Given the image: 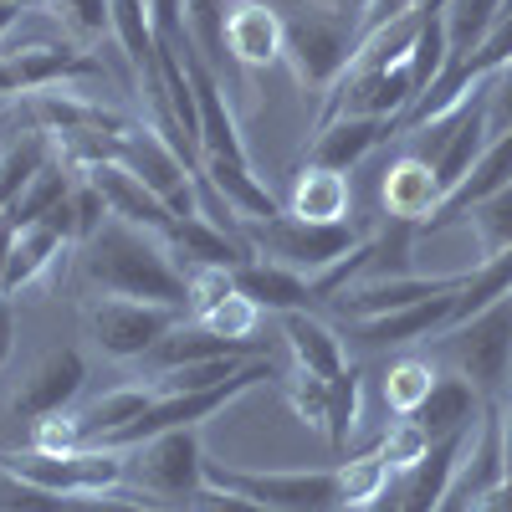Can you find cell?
<instances>
[{
  "mask_svg": "<svg viewBox=\"0 0 512 512\" xmlns=\"http://www.w3.org/2000/svg\"><path fill=\"white\" fill-rule=\"evenodd\" d=\"M82 277L108 297H134V303H159V308H180L190 318V277L175 267L164 236L128 226L118 216L103 221L82 241Z\"/></svg>",
  "mask_w": 512,
  "mask_h": 512,
  "instance_id": "6da1fadb",
  "label": "cell"
},
{
  "mask_svg": "<svg viewBox=\"0 0 512 512\" xmlns=\"http://www.w3.org/2000/svg\"><path fill=\"white\" fill-rule=\"evenodd\" d=\"M359 52V21L344 6L297 0L282 11V62L313 93H328Z\"/></svg>",
  "mask_w": 512,
  "mask_h": 512,
  "instance_id": "7a4b0ae2",
  "label": "cell"
},
{
  "mask_svg": "<svg viewBox=\"0 0 512 512\" xmlns=\"http://www.w3.org/2000/svg\"><path fill=\"white\" fill-rule=\"evenodd\" d=\"M241 241L251 246V256H262V262H277L297 277H323L328 267H338L344 256L359 246V231L349 221L338 226H313V221H297V216H267V221H251L241 216Z\"/></svg>",
  "mask_w": 512,
  "mask_h": 512,
  "instance_id": "3957f363",
  "label": "cell"
},
{
  "mask_svg": "<svg viewBox=\"0 0 512 512\" xmlns=\"http://www.w3.org/2000/svg\"><path fill=\"white\" fill-rule=\"evenodd\" d=\"M436 338L441 354L451 359V374H461L482 400H497L512 379V292Z\"/></svg>",
  "mask_w": 512,
  "mask_h": 512,
  "instance_id": "277c9868",
  "label": "cell"
},
{
  "mask_svg": "<svg viewBox=\"0 0 512 512\" xmlns=\"http://www.w3.org/2000/svg\"><path fill=\"white\" fill-rule=\"evenodd\" d=\"M400 139H410L405 154H420L425 164L436 169L441 190L451 195L466 175H472V164L482 159V149L492 144V134H487V82L461 108H451L446 118L420 123V128H410V134H400Z\"/></svg>",
  "mask_w": 512,
  "mask_h": 512,
  "instance_id": "5b68a950",
  "label": "cell"
},
{
  "mask_svg": "<svg viewBox=\"0 0 512 512\" xmlns=\"http://www.w3.org/2000/svg\"><path fill=\"white\" fill-rule=\"evenodd\" d=\"M0 466L47 492H123L128 482V451L113 446H82L67 456L26 446V451H0Z\"/></svg>",
  "mask_w": 512,
  "mask_h": 512,
  "instance_id": "8992f818",
  "label": "cell"
},
{
  "mask_svg": "<svg viewBox=\"0 0 512 512\" xmlns=\"http://www.w3.org/2000/svg\"><path fill=\"white\" fill-rule=\"evenodd\" d=\"M113 164L139 175L175 216H195V169L149 118H128L113 134Z\"/></svg>",
  "mask_w": 512,
  "mask_h": 512,
  "instance_id": "52a82bcc",
  "label": "cell"
},
{
  "mask_svg": "<svg viewBox=\"0 0 512 512\" xmlns=\"http://www.w3.org/2000/svg\"><path fill=\"white\" fill-rule=\"evenodd\" d=\"M128 482L139 487L154 507L164 502H190L205 487V451H200V425L185 431H164L149 436L144 446L128 451Z\"/></svg>",
  "mask_w": 512,
  "mask_h": 512,
  "instance_id": "ba28073f",
  "label": "cell"
},
{
  "mask_svg": "<svg viewBox=\"0 0 512 512\" xmlns=\"http://www.w3.org/2000/svg\"><path fill=\"white\" fill-rule=\"evenodd\" d=\"M82 323H88V338L103 359H149L159 338H169L185 313L180 308H159V303H134V297H98V303L82 308Z\"/></svg>",
  "mask_w": 512,
  "mask_h": 512,
  "instance_id": "9c48e42d",
  "label": "cell"
},
{
  "mask_svg": "<svg viewBox=\"0 0 512 512\" xmlns=\"http://www.w3.org/2000/svg\"><path fill=\"white\" fill-rule=\"evenodd\" d=\"M210 487H231L251 502H267L277 512H328L338 507V477L328 472H246V466H221L205 461Z\"/></svg>",
  "mask_w": 512,
  "mask_h": 512,
  "instance_id": "30bf717a",
  "label": "cell"
},
{
  "mask_svg": "<svg viewBox=\"0 0 512 512\" xmlns=\"http://www.w3.org/2000/svg\"><path fill=\"white\" fill-rule=\"evenodd\" d=\"M461 282H466V272H451V277H425V272L364 277V282H349L338 297H328V303L349 323H364V318H384V313H400V308H415V303H431V297L461 292Z\"/></svg>",
  "mask_w": 512,
  "mask_h": 512,
  "instance_id": "8fae6325",
  "label": "cell"
},
{
  "mask_svg": "<svg viewBox=\"0 0 512 512\" xmlns=\"http://www.w3.org/2000/svg\"><path fill=\"white\" fill-rule=\"evenodd\" d=\"M82 379H88V364H82L77 349H52L31 364V374L16 384L11 395V415L36 425L41 415H57V410H72V400L82 395Z\"/></svg>",
  "mask_w": 512,
  "mask_h": 512,
  "instance_id": "7c38bea8",
  "label": "cell"
},
{
  "mask_svg": "<svg viewBox=\"0 0 512 512\" xmlns=\"http://www.w3.org/2000/svg\"><path fill=\"white\" fill-rule=\"evenodd\" d=\"M77 175L103 195L108 216H118V221H128V226H144V231H154V236H169V226H175V210H169L139 175H128L123 164L98 159V164H88V169H77Z\"/></svg>",
  "mask_w": 512,
  "mask_h": 512,
  "instance_id": "4fadbf2b",
  "label": "cell"
},
{
  "mask_svg": "<svg viewBox=\"0 0 512 512\" xmlns=\"http://www.w3.org/2000/svg\"><path fill=\"white\" fill-rule=\"evenodd\" d=\"M226 57L246 72L282 62V11L272 0H236L226 11Z\"/></svg>",
  "mask_w": 512,
  "mask_h": 512,
  "instance_id": "5bb4252c",
  "label": "cell"
},
{
  "mask_svg": "<svg viewBox=\"0 0 512 512\" xmlns=\"http://www.w3.org/2000/svg\"><path fill=\"white\" fill-rule=\"evenodd\" d=\"M379 200H384V216L400 221V226H425L441 210L446 190L436 180V169L425 164L420 154H400L390 169H384V180H379Z\"/></svg>",
  "mask_w": 512,
  "mask_h": 512,
  "instance_id": "9a60e30c",
  "label": "cell"
},
{
  "mask_svg": "<svg viewBox=\"0 0 512 512\" xmlns=\"http://www.w3.org/2000/svg\"><path fill=\"white\" fill-rule=\"evenodd\" d=\"M502 185H512V128L507 134H497L487 149H482V159L472 164V175H466L446 200H441V210L431 221H425L415 236H436V231H446V226H461V216L472 210L477 200H487V195H497Z\"/></svg>",
  "mask_w": 512,
  "mask_h": 512,
  "instance_id": "2e32d148",
  "label": "cell"
},
{
  "mask_svg": "<svg viewBox=\"0 0 512 512\" xmlns=\"http://www.w3.org/2000/svg\"><path fill=\"white\" fill-rule=\"evenodd\" d=\"M384 139H395V123L390 118H328V123L313 128V144H308V159L303 164L349 175V169L359 159H369Z\"/></svg>",
  "mask_w": 512,
  "mask_h": 512,
  "instance_id": "e0dca14e",
  "label": "cell"
},
{
  "mask_svg": "<svg viewBox=\"0 0 512 512\" xmlns=\"http://www.w3.org/2000/svg\"><path fill=\"white\" fill-rule=\"evenodd\" d=\"M451 308H456V292L431 297V303H415V308H400V313H384V318L349 323V338L359 349H405V344H420V338H436L451 323Z\"/></svg>",
  "mask_w": 512,
  "mask_h": 512,
  "instance_id": "ac0fdd59",
  "label": "cell"
},
{
  "mask_svg": "<svg viewBox=\"0 0 512 512\" xmlns=\"http://www.w3.org/2000/svg\"><path fill=\"white\" fill-rule=\"evenodd\" d=\"M231 287H236L241 297H251L262 313H282V318L318 308V292H313L308 277H297V272H287V267H277V262H262V256L241 262V267L231 272Z\"/></svg>",
  "mask_w": 512,
  "mask_h": 512,
  "instance_id": "d6986e66",
  "label": "cell"
},
{
  "mask_svg": "<svg viewBox=\"0 0 512 512\" xmlns=\"http://www.w3.org/2000/svg\"><path fill=\"white\" fill-rule=\"evenodd\" d=\"M164 246H169V256H185V272H195V267H226V272H236L241 262H251V246L241 236L221 231V226H210L205 216H175Z\"/></svg>",
  "mask_w": 512,
  "mask_h": 512,
  "instance_id": "ffe728a7",
  "label": "cell"
},
{
  "mask_svg": "<svg viewBox=\"0 0 512 512\" xmlns=\"http://www.w3.org/2000/svg\"><path fill=\"white\" fill-rule=\"evenodd\" d=\"M349 210H354L349 175H338V169H318V164L297 169V180L287 190V216L313 221V226H338V221H349Z\"/></svg>",
  "mask_w": 512,
  "mask_h": 512,
  "instance_id": "44dd1931",
  "label": "cell"
},
{
  "mask_svg": "<svg viewBox=\"0 0 512 512\" xmlns=\"http://www.w3.org/2000/svg\"><path fill=\"white\" fill-rule=\"evenodd\" d=\"M410 420L420 425L425 436H431V446L446 441V436H466V431L482 420V395H477L461 374H441L436 390L425 395V405H420Z\"/></svg>",
  "mask_w": 512,
  "mask_h": 512,
  "instance_id": "7402d4cb",
  "label": "cell"
},
{
  "mask_svg": "<svg viewBox=\"0 0 512 512\" xmlns=\"http://www.w3.org/2000/svg\"><path fill=\"white\" fill-rule=\"evenodd\" d=\"M282 338H287V354H292V369H308L318 379H333L344 369V338H338L318 313H287L282 318Z\"/></svg>",
  "mask_w": 512,
  "mask_h": 512,
  "instance_id": "603a6c76",
  "label": "cell"
},
{
  "mask_svg": "<svg viewBox=\"0 0 512 512\" xmlns=\"http://www.w3.org/2000/svg\"><path fill=\"white\" fill-rule=\"evenodd\" d=\"M195 175L210 180V190H216L236 216H251V221H267V216H282V205L277 195L256 180V169L251 164H236V159H200Z\"/></svg>",
  "mask_w": 512,
  "mask_h": 512,
  "instance_id": "cb8c5ba5",
  "label": "cell"
},
{
  "mask_svg": "<svg viewBox=\"0 0 512 512\" xmlns=\"http://www.w3.org/2000/svg\"><path fill=\"white\" fill-rule=\"evenodd\" d=\"M226 354H256L251 344H231V338H216L205 323H195V318H185L169 338H159L154 344V354H149V364H154V374H164V369H185V364H205V359H226Z\"/></svg>",
  "mask_w": 512,
  "mask_h": 512,
  "instance_id": "d4e9b609",
  "label": "cell"
},
{
  "mask_svg": "<svg viewBox=\"0 0 512 512\" xmlns=\"http://www.w3.org/2000/svg\"><path fill=\"white\" fill-rule=\"evenodd\" d=\"M159 395L149 390V384H118V390H108V395H98V400H88L77 410V420H82V431H88V446H103V441H113L123 425H134L149 405H154Z\"/></svg>",
  "mask_w": 512,
  "mask_h": 512,
  "instance_id": "484cf974",
  "label": "cell"
},
{
  "mask_svg": "<svg viewBox=\"0 0 512 512\" xmlns=\"http://www.w3.org/2000/svg\"><path fill=\"white\" fill-rule=\"evenodd\" d=\"M333 477H338V507H344V512H364L369 502H379L384 492L395 487V466H390V456L374 446V451H359L349 461H338Z\"/></svg>",
  "mask_w": 512,
  "mask_h": 512,
  "instance_id": "4316f807",
  "label": "cell"
},
{
  "mask_svg": "<svg viewBox=\"0 0 512 512\" xmlns=\"http://www.w3.org/2000/svg\"><path fill=\"white\" fill-rule=\"evenodd\" d=\"M436 379H441V369H436L431 359L405 354V359L390 364V374H384V405H390L400 420H410V415L425 405V395L436 390Z\"/></svg>",
  "mask_w": 512,
  "mask_h": 512,
  "instance_id": "83f0119b",
  "label": "cell"
},
{
  "mask_svg": "<svg viewBox=\"0 0 512 512\" xmlns=\"http://www.w3.org/2000/svg\"><path fill=\"white\" fill-rule=\"evenodd\" d=\"M507 0H446L441 16H446V41H451V57L482 47V36L497 26Z\"/></svg>",
  "mask_w": 512,
  "mask_h": 512,
  "instance_id": "f1b7e54d",
  "label": "cell"
},
{
  "mask_svg": "<svg viewBox=\"0 0 512 512\" xmlns=\"http://www.w3.org/2000/svg\"><path fill=\"white\" fill-rule=\"evenodd\" d=\"M359 395H364L359 364H344V369L328 379V425H323V436H328L333 451H344L349 436L359 431Z\"/></svg>",
  "mask_w": 512,
  "mask_h": 512,
  "instance_id": "f546056e",
  "label": "cell"
},
{
  "mask_svg": "<svg viewBox=\"0 0 512 512\" xmlns=\"http://www.w3.org/2000/svg\"><path fill=\"white\" fill-rule=\"evenodd\" d=\"M461 226L477 236L482 262H487V256H497V251H507V246H512V185H502L497 195L477 200V205L461 216Z\"/></svg>",
  "mask_w": 512,
  "mask_h": 512,
  "instance_id": "4dcf8cb0",
  "label": "cell"
},
{
  "mask_svg": "<svg viewBox=\"0 0 512 512\" xmlns=\"http://www.w3.org/2000/svg\"><path fill=\"white\" fill-rule=\"evenodd\" d=\"M277 384H282L292 415L303 420V425H313V431H323V425H328V379H318V374H308V369H292V374H282Z\"/></svg>",
  "mask_w": 512,
  "mask_h": 512,
  "instance_id": "1f68e13d",
  "label": "cell"
},
{
  "mask_svg": "<svg viewBox=\"0 0 512 512\" xmlns=\"http://www.w3.org/2000/svg\"><path fill=\"white\" fill-rule=\"evenodd\" d=\"M256 318H262V308L251 303V297H241V292H231V297H221L210 313H200L195 323H205L216 338H231V344H251V333H256ZM256 349V344H251Z\"/></svg>",
  "mask_w": 512,
  "mask_h": 512,
  "instance_id": "d6a6232c",
  "label": "cell"
},
{
  "mask_svg": "<svg viewBox=\"0 0 512 512\" xmlns=\"http://www.w3.org/2000/svg\"><path fill=\"white\" fill-rule=\"evenodd\" d=\"M26 446L52 451V456H67V451H82V446H88V431H82L77 410H57V415H41V420L31 425V441H26Z\"/></svg>",
  "mask_w": 512,
  "mask_h": 512,
  "instance_id": "836d02e7",
  "label": "cell"
},
{
  "mask_svg": "<svg viewBox=\"0 0 512 512\" xmlns=\"http://www.w3.org/2000/svg\"><path fill=\"white\" fill-rule=\"evenodd\" d=\"M379 451L390 456V466H395V477H405L410 466H415V461H420L425 451H431V436H425V431H420L415 420H395L390 431H384Z\"/></svg>",
  "mask_w": 512,
  "mask_h": 512,
  "instance_id": "e575fe53",
  "label": "cell"
},
{
  "mask_svg": "<svg viewBox=\"0 0 512 512\" xmlns=\"http://www.w3.org/2000/svg\"><path fill=\"white\" fill-rule=\"evenodd\" d=\"M57 16L77 31V36H103L113 31V0H52Z\"/></svg>",
  "mask_w": 512,
  "mask_h": 512,
  "instance_id": "d590c367",
  "label": "cell"
},
{
  "mask_svg": "<svg viewBox=\"0 0 512 512\" xmlns=\"http://www.w3.org/2000/svg\"><path fill=\"white\" fill-rule=\"evenodd\" d=\"M185 277H190V318L210 313V308L221 303V297H231V292H236L226 267H195V272H185Z\"/></svg>",
  "mask_w": 512,
  "mask_h": 512,
  "instance_id": "8d00e7d4",
  "label": "cell"
},
{
  "mask_svg": "<svg viewBox=\"0 0 512 512\" xmlns=\"http://www.w3.org/2000/svg\"><path fill=\"white\" fill-rule=\"evenodd\" d=\"M72 216H77V246L88 241L93 231H103V221H108V205H103V195L77 175V185H72Z\"/></svg>",
  "mask_w": 512,
  "mask_h": 512,
  "instance_id": "74e56055",
  "label": "cell"
},
{
  "mask_svg": "<svg viewBox=\"0 0 512 512\" xmlns=\"http://www.w3.org/2000/svg\"><path fill=\"white\" fill-rule=\"evenodd\" d=\"M185 512H277V507H267V502H251V497H241V492H231V487H200L190 502H185Z\"/></svg>",
  "mask_w": 512,
  "mask_h": 512,
  "instance_id": "f35d334b",
  "label": "cell"
},
{
  "mask_svg": "<svg viewBox=\"0 0 512 512\" xmlns=\"http://www.w3.org/2000/svg\"><path fill=\"white\" fill-rule=\"evenodd\" d=\"M415 6H420V0H364V6L354 11V21H359V41H364V36H374L379 26H390V21L410 16Z\"/></svg>",
  "mask_w": 512,
  "mask_h": 512,
  "instance_id": "ab89813d",
  "label": "cell"
},
{
  "mask_svg": "<svg viewBox=\"0 0 512 512\" xmlns=\"http://www.w3.org/2000/svg\"><path fill=\"white\" fill-rule=\"evenodd\" d=\"M11 349H16V303L6 297V303H0V369H6Z\"/></svg>",
  "mask_w": 512,
  "mask_h": 512,
  "instance_id": "60d3db41",
  "label": "cell"
},
{
  "mask_svg": "<svg viewBox=\"0 0 512 512\" xmlns=\"http://www.w3.org/2000/svg\"><path fill=\"white\" fill-rule=\"evenodd\" d=\"M497 436H502V472L512 477V400L497 405Z\"/></svg>",
  "mask_w": 512,
  "mask_h": 512,
  "instance_id": "b9f144b4",
  "label": "cell"
},
{
  "mask_svg": "<svg viewBox=\"0 0 512 512\" xmlns=\"http://www.w3.org/2000/svg\"><path fill=\"white\" fill-rule=\"evenodd\" d=\"M472 512H512V477H507V482H497V487L472 507Z\"/></svg>",
  "mask_w": 512,
  "mask_h": 512,
  "instance_id": "7bdbcfd3",
  "label": "cell"
},
{
  "mask_svg": "<svg viewBox=\"0 0 512 512\" xmlns=\"http://www.w3.org/2000/svg\"><path fill=\"white\" fill-rule=\"evenodd\" d=\"M31 16V6H26V0H21V6H0V41H11L16 36V26Z\"/></svg>",
  "mask_w": 512,
  "mask_h": 512,
  "instance_id": "ee69618b",
  "label": "cell"
},
{
  "mask_svg": "<svg viewBox=\"0 0 512 512\" xmlns=\"http://www.w3.org/2000/svg\"><path fill=\"white\" fill-rule=\"evenodd\" d=\"M11 241H16V231L0 221V303H6V262H11Z\"/></svg>",
  "mask_w": 512,
  "mask_h": 512,
  "instance_id": "f6af8a7d",
  "label": "cell"
},
{
  "mask_svg": "<svg viewBox=\"0 0 512 512\" xmlns=\"http://www.w3.org/2000/svg\"><path fill=\"white\" fill-rule=\"evenodd\" d=\"M364 512H400V492H395V487H390V492H384V497H379V502H369V507H364Z\"/></svg>",
  "mask_w": 512,
  "mask_h": 512,
  "instance_id": "bcb514c9",
  "label": "cell"
},
{
  "mask_svg": "<svg viewBox=\"0 0 512 512\" xmlns=\"http://www.w3.org/2000/svg\"><path fill=\"white\" fill-rule=\"evenodd\" d=\"M0 6H21V0H0Z\"/></svg>",
  "mask_w": 512,
  "mask_h": 512,
  "instance_id": "7dc6e473",
  "label": "cell"
}]
</instances>
